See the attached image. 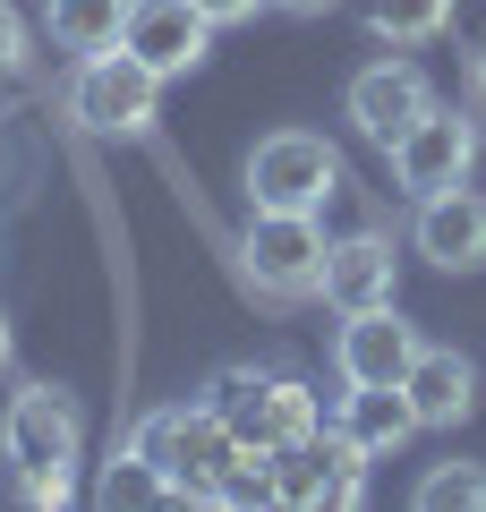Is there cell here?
<instances>
[{
    "instance_id": "1",
    "label": "cell",
    "mask_w": 486,
    "mask_h": 512,
    "mask_svg": "<svg viewBox=\"0 0 486 512\" xmlns=\"http://www.w3.org/2000/svg\"><path fill=\"white\" fill-rule=\"evenodd\" d=\"M205 393L222 402V419H231V436L248 444V453H282V444L324 436V402H316L307 376H282V367H222Z\"/></svg>"
},
{
    "instance_id": "2",
    "label": "cell",
    "mask_w": 486,
    "mask_h": 512,
    "mask_svg": "<svg viewBox=\"0 0 486 512\" xmlns=\"http://www.w3.org/2000/svg\"><path fill=\"white\" fill-rule=\"evenodd\" d=\"M128 436L145 444V453L171 470V487H180V504H214V487H222V470L239 461V436H231V419H222V402L205 393V402H162V410H145Z\"/></svg>"
},
{
    "instance_id": "3",
    "label": "cell",
    "mask_w": 486,
    "mask_h": 512,
    "mask_svg": "<svg viewBox=\"0 0 486 512\" xmlns=\"http://www.w3.org/2000/svg\"><path fill=\"white\" fill-rule=\"evenodd\" d=\"M342 197V154L316 128H273L248 146V205H273V214H324Z\"/></svg>"
},
{
    "instance_id": "4",
    "label": "cell",
    "mask_w": 486,
    "mask_h": 512,
    "mask_svg": "<svg viewBox=\"0 0 486 512\" xmlns=\"http://www.w3.org/2000/svg\"><path fill=\"white\" fill-rule=\"evenodd\" d=\"M162 86H171V77H154L137 52H120V43H111V52L77 60V77H69V120L94 128V137H154Z\"/></svg>"
},
{
    "instance_id": "5",
    "label": "cell",
    "mask_w": 486,
    "mask_h": 512,
    "mask_svg": "<svg viewBox=\"0 0 486 512\" xmlns=\"http://www.w3.org/2000/svg\"><path fill=\"white\" fill-rule=\"evenodd\" d=\"M86 453V419L60 384H18L9 410H0V461L18 478H69Z\"/></svg>"
},
{
    "instance_id": "6",
    "label": "cell",
    "mask_w": 486,
    "mask_h": 512,
    "mask_svg": "<svg viewBox=\"0 0 486 512\" xmlns=\"http://www.w3.org/2000/svg\"><path fill=\"white\" fill-rule=\"evenodd\" d=\"M324 222L316 214H273V205H248V239H239V265L265 299H316L324 291Z\"/></svg>"
},
{
    "instance_id": "7",
    "label": "cell",
    "mask_w": 486,
    "mask_h": 512,
    "mask_svg": "<svg viewBox=\"0 0 486 512\" xmlns=\"http://www.w3.org/2000/svg\"><path fill=\"white\" fill-rule=\"evenodd\" d=\"M384 163H393V188H401V197L461 188L469 163H478V120H469V111H452V103H427V111L393 137V146H384Z\"/></svg>"
},
{
    "instance_id": "8",
    "label": "cell",
    "mask_w": 486,
    "mask_h": 512,
    "mask_svg": "<svg viewBox=\"0 0 486 512\" xmlns=\"http://www.w3.org/2000/svg\"><path fill=\"white\" fill-rule=\"evenodd\" d=\"M273 504H333V512L367 504V453L324 419V436L273 453Z\"/></svg>"
},
{
    "instance_id": "9",
    "label": "cell",
    "mask_w": 486,
    "mask_h": 512,
    "mask_svg": "<svg viewBox=\"0 0 486 512\" xmlns=\"http://www.w3.org/2000/svg\"><path fill=\"white\" fill-rule=\"evenodd\" d=\"M222 26L205 18L197 0H128V26H120V52H137L154 77H188L205 69Z\"/></svg>"
},
{
    "instance_id": "10",
    "label": "cell",
    "mask_w": 486,
    "mask_h": 512,
    "mask_svg": "<svg viewBox=\"0 0 486 512\" xmlns=\"http://www.w3.org/2000/svg\"><path fill=\"white\" fill-rule=\"evenodd\" d=\"M435 103V86H427V69L418 60H367L359 77H350V94H342V111H350V128H359L367 146H393L401 128L418 120V111Z\"/></svg>"
},
{
    "instance_id": "11",
    "label": "cell",
    "mask_w": 486,
    "mask_h": 512,
    "mask_svg": "<svg viewBox=\"0 0 486 512\" xmlns=\"http://www.w3.org/2000/svg\"><path fill=\"white\" fill-rule=\"evenodd\" d=\"M410 248L427 256L435 274H478L486 265V197L478 188H435L418 197V222H410Z\"/></svg>"
},
{
    "instance_id": "12",
    "label": "cell",
    "mask_w": 486,
    "mask_h": 512,
    "mask_svg": "<svg viewBox=\"0 0 486 512\" xmlns=\"http://www.w3.org/2000/svg\"><path fill=\"white\" fill-rule=\"evenodd\" d=\"M418 359V325L401 308H359L333 333V376L342 384H401Z\"/></svg>"
},
{
    "instance_id": "13",
    "label": "cell",
    "mask_w": 486,
    "mask_h": 512,
    "mask_svg": "<svg viewBox=\"0 0 486 512\" xmlns=\"http://www.w3.org/2000/svg\"><path fill=\"white\" fill-rule=\"evenodd\" d=\"M393 282H401V256L384 231H350L324 248V308L333 316H359V308H393Z\"/></svg>"
},
{
    "instance_id": "14",
    "label": "cell",
    "mask_w": 486,
    "mask_h": 512,
    "mask_svg": "<svg viewBox=\"0 0 486 512\" xmlns=\"http://www.w3.org/2000/svg\"><path fill=\"white\" fill-rule=\"evenodd\" d=\"M401 393H410L418 427H461L469 410H478V367H469L461 350H444V342H418V359H410V376H401Z\"/></svg>"
},
{
    "instance_id": "15",
    "label": "cell",
    "mask_w": 486,
    "mask_h": 512,
    "mask_svg": "<svg viewBox=\"0 0 486 512\" xmlns=\"http://www.w3.org/2000/svg\"><path fill=\"white\" fill-rule=\"evenodd\" d=\"M333 427H342L367 461H384V453H401V444L418 436V410H410V393H401V384H342Z\"/></svg>"
},
{
    "instance_id": "16",
    "label": "cell",
    "mask_w": 486,
    "mask_h": 512,
    "mask_svg": "<svg viewBox=\"0 0 486 512\" xmlns=\"http://www.w3.org/2000/svg\"><path fill=\"white\" fill-rule=\"evenodd\" d=\"M43 26H52V43H60V52L94 60V52H111V43H120L128 0H43Z\"/></svg>"
},
{
    "instance_id": "17",
    "label": "cell",
    "mask_w": 486,
    "mask_h": 512,
    "mask_svg": "<svg viewBox=\"0 0 486 512\" xmlns=\"http://www.w3.org/2000/svg\"><path fill=\"white\" fill-rule=\"evenodd\" d=\"M94 504H111V512L120 504H180V487H171V470H162L137 436H128L120 453L103 461V478H94Z\"/></svg>"
},
{
    "instance_id": "18",
    "label": "cell",
    "mask_w": 486,
    "mask_h": 512,
    "mask_svg": "<svg viewBox=\"0 0 486 512\" xmlns=\"http://www.w3.org/2000/svg\"><path fill=\"white\" fill-rule=\"evenodd\" d=\"M452 26V0H367V35L410 52V43H435Z\"/></svg>"
},
{
    "instance_id": "19",
    "label": "cell",
    "mask_w": 486,
    "mask_h": 512,
    "mask_svg": "<svg viewBox=\"0 0 486 512\" xmlns=\"http://www.w3.org/2000/svg\"><path fill=\"white\" fill-rule=\"evenodd\" d=\"M418 512H486V470L478 461H435L427 478L410 487Z\"/></svg>"
},
{
    "instance_id": "20",
    "label": "cell",
    "mask_w": 486,
    "mask_h": 512,
    "mask_svg": "<svg viewBox=\"0 0 486 512\" xmlns=\"http://www.w3.org/2000/svg\"><path fill=\"white\" fill-rule=\"evenodd\" d=\"M214 504H273V453H248V444H239V461L222 470Z\"/></svg>"
},
{
    "instance_id": "21",
    "label": "cell",
    "mask_w": 486,
    "mask_h": 512,
    "mask_svg": "<svg viewBox=\"0 0 486 512\" xmlns=\"http://www.w3.org/2000/svg\"><path fill=\"white\" fill-rule=\"evenodd\" d=\"M18 69H26V18L9 9V0H0V86H9Z\"/></svg>"
},
{
    "instance_id": "22",
    "label": "cell",
    "mask_w": 486,
    "mask_h": 512,
    "mask_svg": "<svg viewBox=\"0 0 486 512\" xmlns=\"http://www.w3.org/2000/svg\"><path fill=\"white\" fill-rule=\"evenodd\" d=\"M197 9H205V18H214V26H248L256 9H265V0H197Z\"/></svg>"
},
{
    "instance_id": "23",
    "label": "cell",
    "mask_w": 486,
    "mask_h": 512,
    "mask_svg": "<svg viewBox=\"0 0 486 512\" xmlns=\"http://www.w3.org/2000/svg\"><path fill=\"white\" fill-rule=\"evenodd\" d=\"M18 495H26V504H69V478H18Z\"/></svg>"
},
{
    "instance_id": "24",
    "label": "cell",
    "mask_w": 486,
    "mask_h": 512,
    "mask_svg": "<svg viewBox=\"0 0 486 512\" xmlns=\"http://www.w3.org/2000/svg\"><path fill=\"white\" fill-rule=\"evenodd\" d=\"M265 9H290V18H324L333 0H265Z\"/></svg>"
},
{
    "instance_id": "25",
    "label": "cell",
    "mask_w": 486,
    "mask_h": 512,
    "mask_svg": "<svg viewBox=\"0 0 486 512\" xmlns=\"http://www.w3.org/2000/svg\"><path fill=\"white\" fill-rule=\"evenodd\" d=\"M469 86H478V103H486V43L469 52Z\"/></svg>"
},
{
    "instance_id": "26",
    "label": "cell",
    "mask_w": 486,
    "mask_h": 512,
    "mask_svg": "<svg viewBox=\"0 0 486 512\" xmlns=\"http://www.w3.org/2000/svg\"><path fill=\"white\" fill-rule=\"evenodd\" d=\"M0 367H9V316H0Z\"/></svg>"
}]
</instances>
